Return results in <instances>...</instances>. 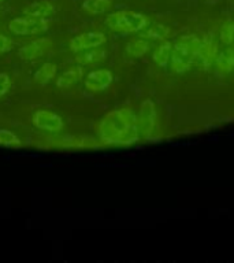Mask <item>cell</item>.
Listing matches in <instances>:
<instances>
[{
	"label": "cell",
	"instance_id": "cell-3",
	"mask_svg": "<svg viewBox=\"0 0 234 263\" xmlns=\"http://www.w3.org/2000/svg\"><path fill=\"white\" fill-rule=\"evenodd\" d=\"M106 25L114 32L127 34L143 30L148 25V18L141 12L116 11L107 15Z\"/></svg>",
	"mask_w": 234,
	"mask_h": 263
},
{
	"label": "cell",
	"instance_id": "cell-10",
	"mask_svg": "<svg viewBox=\"0 0 234 263\" xmlns=\"http://www.w3.org/2000/svg\"><path fill=\"white\" fill-rule=\"evenodd\" d=\"M52 40H49V39L33 40L20 49V57L26 61H34V59L44 57L45 53L52 48Z\"/></svg>",
	"mask_w": 234,
	"mask_h": 263
},
{
	"label": "cell",
	"instance_id": "cell-20",
	"mask_svg": "<svg viewBox=\"0 0 234 263\" xmlns=\"http://www.w3.org/2000/svg\"><path fill=\"white\" fill-rule=\"evenodd\" d=\"M170 36V29L163 26V25H155L144 33H141V37L144 39H152V40H166Z\"/></svg>",
	"mask_w": 234,
	"mask_h": 263
},
{
	"label": "cell",
	"instance_id": "cell-8",
	"mask_svg": "<svg viewBox=\"0 0 234 263\" xmlns=\"http://www.w3.org/2000/svg\"><path fill=\"white\" fill-rule=\"evenodd\" d=\"M53 145L65 149H93L100 147V143L90 136H62L55 139Z\"/></svg>",
	"mask_w": 234,
	"mask_h": 263
},
{
	"label": "cell",
	"instance_id": "cell-24",
	"mask_svg": "<svg viewBox=\"0 0 234 263\" xmlns=\"http://www.w3.org/2000/svg\"><path fill=\"white\" fill-rule=\"evenodd\" d=\"M12 48H14V41L11 39H8V37L3 36V34H0V53L8 52Z\"/></svg>",
	"mask_w": 234,
	"mask_h": 263
},
{
	"label": "cell",
	"instance_id": "cell-18",
	"mask_svg": "<svg viewBox=\"0 0 234 263\" xmlns=\"http://www.w3.org/2000/svg\"><path fill=\"white\" fill-rule=\"evenodd\" d=\"M172 44L170 41H163L153 52V62L160 67H166L171 61Z\"/></svg>",
	"mask_w": 234,
	"mask_h": 263
},
{
	"label": "cell",
	"instance_id": "cell-15",
	"mask_svg": "<svg viewBox=\"0 0 234 263\" xmlns=\"http://www.w3.org/2000/svg\"><path fill=\"white\" fill-rule=\"evenodd\" d=\"M107 57V52L104 49L92 48L86 49V51H82V53H80L77 58H75V62L78 65H93V63H98V62L103 61L104 58Z\"/></svg>",
	"mask_w": 234,
	"mask_h": 263
},
{
	"label": "cell",
	"instance_id": "cell-16",
	"mask_svg": "<svg viewBox=\"0 0 234 263\" xmlns=\"http://www.w3.org/2000/svg\"><path fill=\"white\" fill-rule=\"evenodd\" d=\"M112 7L111 0H85L82 3V10L90 15H100Z\"/></svg>",
	"mask_w": 234,
	"mask_h": 263
},
{
	"label": "cell",
	"instance_id": "cell-7",
	"mask_svg": "<svg viewBox=\"0 0 234 263\" xmlns=\"http://www.w3.org/2000/svg\"><path fill=\"white\" fill-rule=\"evenodd\" d=\"M107 41L106 34L100 32H85L70 40V49L73 52H82L86 49L98 48Z\"/></svg>",
	"mask_w": 234,
	"mask_h": 263
},
{
	"label": "cell",
	"instance_id": "cell-12",
	"mask_svg": "<svg viewBox=\"0 0 234 263\" xmlns=\"http://www.w3.org/2000/svg\"><path fill=\"white\" fill-rule=\"evenodd\" d=\"M25 15L29 16H37V18H51V16L55 15L56 12V8H55V4L49 0H37V2H33V3L28 4L24 10Z\"/></svg>",
	"mask_w": 234,
	"mask_h": 263
},
{
	"label": "cell",
	"instance_id": "cell-21",
	"mask_svg": "<svg viewBox=\"0 0 234 263\" xmlns=\"http://www.w3.org/2000/svg\"><path fill=\"white\" fill-rule=\"evenodd\" d=\"M0 145L7 148L22 147V141L15 133L8 129H0Z\"/></svg>",
	"mask_w": 234,
	"mask_h": 263
},
{
	"label": "cell",
	"instance_id": "cell-2",
	"mask_svg": "<svg viewBox=\"0 0 234 263\" xmlns=\"http://www.w3.org/2000/svg\"><path fill=\"white\" fill-rule=\"evenodd\" d=\"M201 40L194 34L180 37L177 43L172 45L171 53V70L177 74H182L190 69L193 62L196 61L200 51Z\"/></svg>",
	"mask_w": 234,
	"mask_h": 263
},
{
	"label": "cell",
	"instance_id": "cell-13",
	"mask_svg": "<svg viewBox=\"0 0 234 263\" xmlns=\"http://www.w3.org/2000/svg\"><path fill=\"white\" fill-rule=\"evenodd\" d=\"M215 67L222 74H229L234 71V47H230L222 51L221 53H218L215 59Z\"/></svg>",
	"mask_w": 234,
	"mask_h": 263
},
{
	"label": "cell",
	"instance_id": "cell-14",
	"mask_svg": "<svg viewBox=\"0 0 234 263\" xmlns=\"http://www.w3.org/2000/svg\"><path fill=\"white\" fill-rule=\"evenodd\" d=\"M82 77H84V69L81 66H75L73 69L65 71L61 77H57L56 85L57 88L66 89V88H70V86L75 85L77 82L81 81Z\"/></svg>",
	"mask_w": 234,
	"mask_h": 263
},
{
	"label": "cell",
	"instance_id": "cell-1",
	"mask_svg": "<svg viewBox=\"0 0 234 263\" xmlns=\"http://www.w3.org/2000/svg\"><path fill=\"white\" fill-rule=\"evenodd\" d=\"M100 141L107 145H131L141 137L137 115L130 108H118L106 114L98 126Z\"/></svg>",
	"mask_w": 234,
	"mask_h": 263
},
{
	"label": "cell",
	"instance_id": "cell-19",
	"mask_svg": "<svg viewBox=\"0 0 234 263\" xmlns=\"http://www.w3.org/2000/svg\"><path fill=\"white\" fill-rule=\"evenodd\" d=\"M148 49H149V44L147 40H144V37L129 41L126 45V52L133 58L144 57L148 52Z\"/></svg>",
	"mask_w": 234,
	"mask_h": 263
},
{
	"label": "cell",
	"instance_id": "cell-9",
	"mask_svg": "<svg viewBox=\"0 0 234 263\" xmlns=\"http://www.w3.org/2000/svg\"><path fill=\"white\" fill-rule=\"evenodd\" d=\"M114 76L110 70L98 69L88 73L85 77V88L89 92H102L112 84Z\"/></svg>",
	"mask_w": 234,
	"mask_h": 263
},
{
	"label": "cell",
	"instance_id": "cell-22",
	"mask_svg": "<svg viewBox=\"0 0 234 263\" xmlns=\"http://www.w3.org/2000/svg\"><path fill=\"white\" fill-rule=\"evenodd\" d=\"M221 40L223 44L233 45L234 44V21L226 22L221 28Z\"/></svg>",
	"mask_w": 234,
	"mask_h": 263
},
{
	"label": "cell",
	"instance_id": "cell-4",
	"mask_svg": "<svg viewBox=\"0 0 234 263\" xmlns=\"http://www.w3.org/2000/svg\"><path fill=\"white\" fill-rule=\"evenodd\" d=\"M49 28V21L47 18H37V16H22L14 18L8 22L10 32L18 36H33L38 33L47 32Z\"/></svg>",
	"mask_w": 234,
	"mask_h": 263
},
{
	"label": "cell",
	"instance_id": "cell-25",
	"mask_svg": "<svg viewBox=\"0 0 234 263\" xmlns=\"http://www.w3.org/2000/svg\"><path fill=\"white\" fill-rule=\"evenodd\" d=\"M3 2H4V0H0V3H3Z\"/></svg>",
	"mask_w": 234,
	"mask_h": 263
},
{
	"label": "cell",
	"instance_id": "cell-6",
	"mask_svg": "<svg viewBox=\"0 0 234 263\" xmlns=\"http://www.w3.org/2000/svg\"><path fill=\"white\" fill-rule=\"evenodd\" d=\"M33 125L40 129V130H47V132H61L65 127L63 119L51 110H37L32 117Z\"/></svg>",
	"mask_w": 234,
	"mask_h": 263
},
{
	"label": "cell",
	"instance_id": "cell-11",
	"mask_svg": "<svg viewBox=\"0 0 234 263\" xmlns=\"http://www.w3.org/2000/svg\"><path fill=\"white\" fill-rule=\"evenodd\" d=\"M218 57V44L217 40L213 34H208V36L204 37V40L201 41L200 51H199V57L197 59L205 66L208 67L215 62Z\"/></svg>",
	"mask_w": 234,
	"mask_h": 263
},
{
	"label": "cell",
	"instance_id": "cell-23",
	"mask_svg": "<svg viewBox=\"0 0 234 263\" xmlns=\"http://www.w3.org/2000/svg\"><path fill=\"white\" fill-rule=\"evenodd\" d=\"M11 88V80L8 77V74L0 73V99L7 93Z\"/></svg>",
	"mask_w": 234,
	"mask_h": 263
},
{
	"label": "cell",
	"instance_id": "cell-17",
	"mask_svg": "<svg viewBox=\"0 0 234 263\" xmlns=\"http://www.w3.org/2000/svg\"><path fill=\"white\" fill-rule=\"evenodd\" d=\"M57 67L55 63H51V62H47L44 65H41L38 69L36 70L34 73V81L40 85H45L48 84L51 80H53V77L56 76Z\"/></svg>",
	"mask_w": 234,
	"mask_h": 263
},
{
	"label": "cell",
	"instance_id": "cell-5",
	"mask_svg": "<svg viewBox=\"0 0 234 263\" xmlns=\"http://www.w3.org/2000/svg\"><path fill=\"white\" fill-rule=\"evenodd\" d=\"M137 119H139L140 135L143 136V137H149L153 133V130H155L156 119H158L156 106L151 99H145L141 103Z\"/></svg>",
	"mask_w": 234,
	"mask_h": 263
}]
</instances>
